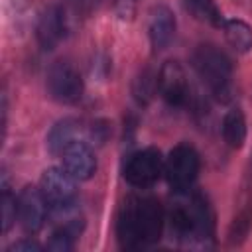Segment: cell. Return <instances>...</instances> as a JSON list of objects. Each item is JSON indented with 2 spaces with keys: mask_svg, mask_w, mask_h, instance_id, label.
<instances>
[{
  "mask_svg": "<svg viewBox=\"0 0 252 252\" xmlns=\"http://www.w3.org/2000/svg\"><path fill=\"white\" fill-rule=\"evenodd\" d=\"M163 230V209L158 199L130 195L120 205L116 236L122 248L138 250L159 240Z\"/></svg>",
  "mask_w": 252,
  "mask_h": 252,
  "instance_id": "1",
  "label": "cell"
},
{
  "mask_svg": "<svg viewBox=\"0 0 252 252\" xmlns=\"http://www.w3.org/2000/svg\"><path fill=\"white\" fill-rule=\"evenodd\" d=\"M187 191H179V197L169 209L171 232L187 246H209L215 236L213 207L203 193Z\"/></svg>",
  "mask_w": 252,
  "mask_h": 252,
  "instance_id": "2",
  "label": "cell"
},
{
  "mask_svg": "<svg viewBox=\"0 0 252 252\" xmlns=\"http://www.w3.org/2000/svg\"><path fill=\"white\" fill-rule=\"evenodd\" d=\"M191 65L199 79L211 89L213 94L220 100H228L232 94V63L224 51L215 45H199L191 55Z\"/></svg>",
  "mask_w": 252,
  "mask_h": 252,
  "instance_id": "3",
  "label": "cell"
},
{
  "mask_svg": "<svg viewBox=\"0 0 252 252\" xmlns=\"http://www.w3.org/2000/svg\"><path fill=\"white\" fill-rule=\"evenodd\" d=\"M47 93L51 94L53 100L61 102V104H75L81 100L83 96V77L81 73L75 69V65H71L69 61H55L51 63V67L47 69Z\"/></svg>",
  "mask_w": 252,
  "mask_h": 252,
  "instance_id": "4",
  "label": "cell"
},
{
  "mask_svg": "<svg viewBox=\"0 0 252 252\" xmlns=\"http://www.w3.org/2000/svg\"><path fill=\"white\" fill-rule=\"evenodd\" d=\"M163 173L173 191H187L199 173V154L195 148L189 144L175 146L163 163Z\"/></svg>",
  "mask_w": 252,
  "mask_h": 252,
  "instance_id": "5",
  "label": "cell"
},
{
  "mask_svg": "<svg viewBox=\"0 0 252 252\" xmlns=\"http://www.w3.org/2000/svg\"><path fill=\"white\" fill-rule=\"evenodd\" d=\"M39 189L49 203V209H67L77 199V179L65 167H49L39 179Z\"/></svg>",
  "mask_w": 252,
  "mask_h": 252,
  "instance_id": "6",
  "label": "cell"
},
{
  "mask_svg": "<svg viewBox=\"0 0 252 252\" xmlns=\"http://www.w3.org/2000/svg\"><path fill=\"white\" fill-rule=\"evenodd\" d=\"M163 158L159 150L146 148L132 154L124 165V179L134 187H150L163 173Z\"/></svg>",
  "mask_w": 252,
  "mask_h": 252,
  "instance_id": "7",
  "label": "cell"
},
{
  "mask_svg": "<svg viewBox=\"0 0 252 252\" xmlns=\"http://www.w3.org/2000/svg\"><path fill=\"white\" fill-rule=\"evenodd\" d=\"M49 215V203L39 187H24L18 195V220L28 234H35L43 228Z\"/></svg>",
  "mask_w": 252,
  "mask_h": 252,
  "instance_id": "8",
  "label": "cell"
},
{
  "mask_svg": "<svg viewBox=\"0 0 252 252\" xmlns=\"http://www.w3.org/2000/svg\"><path fill=\"white\" fill-rule=\"evenodd\" d=\"M158 91L163 100L171 106L187 104L191 96V87L185 75V69L177 61H165L158 71Z\"/></svg>",
  "mask_w": 252,
  "mask_h": 252,
  "instance_id": "9",
  "label": "cell"
},
{
  "mask_svg": "<svg viewBox=\"0 0 252 252\" xmlns=\"http://www.w3.org/2000/svg\"><path fill=\"white\" fill-rule=\"evenodd\" d=\"M35 35L39 45L49 51L55 49L67 35V16L65 10L61 6H47L39 20H37V28H35Z\"/></svg>",
  "mask_w": 252,
  "mask_h": 252,
  "instance_id": "10",
  "label": "cell"
},
{
  "mask_svg": "<svg viewBox=\"0 0 252 252\" xmlns=\"http://www.w3.org/2000/svg\"><path fill=\"white\" fill-rule=\"evenodd\" d=\"M63 158V167L77 179V181H87L93 177L96 171V158L91 146L83 140H73L61 154Z\"/></svg>",
  "mask_w": 252,
  "mask_h": 252,
  "instance_id": "11",
  "label": "cell"
},
{
  "mask_svg": "<svg viewBox=\"0 0 252 252\" xmlns=\"http://www.w3.org/2000/svg\"><path fill=\"white\" fill-rule=\"evenodd\" d=\"M150 41L156 51L165 49L175 33V18L173 12L167 6H156L150 14V26H148Z\"/></svg>",
  "mask_w": 252,
  "mask_h": 252,
  "instance_id": "12",
  "label": "cell"
},
{
  "mask_svg": "<svg viewBox=\"0 0 252 252\" xmlns=\"http://www.w3.org/2000/svg\"><path fill=\"white\" fill-rule=\"evenodd\" d=\"M79 130H81V124H79L77 120H73V118H65V120L57 122V124L51 128L49 136H47L49 152L55 154V156H61L63 150H65L73 140H77Z\"/></svg>",
  "mask_w": 252,
  "mask_h": 252,
  "instance_id": "13",
  "label": "cell"
},
{
  "mask_svg": "<svg viewBox=\"0 0 252 252\" xmlns=\"http://www.w3.org/2000/svg\"><path fill=\"white\" fill-rule=\"evenodd\" d=\"M222 138L230 148H240L246 140V120L240 108H230L222 118Z\"/></svg>",
  "mask_w": 252,
  "mask_h": 252,
  "instance_id": "14",
  "label": "cell"
},
{
  "mask_svg": "<svg viewBox=\"0 0 252 252\" xmlns=\"http://www.w3.org/2000/svg\"><path fill=\"white\" fill-rule=\"evenodd\" d=\"M222 32L230 47H234L240 53H246L252 49V28L242 20H224Z\"/></svg>",
  "mask_w": 252,
  "mask_h": 252,
  "instance_id": "15",
  "label": "cell"
},
{
  "mask_svg": "<svg viewBox=\"0 0 252 252\" xmlns=\"http://www.w3.org/2000/svg\"><path fill=\"white\" fill-rule=\"evenodd\" d=\"M185 8L199 22H207L217 28H220L224 24V18H222L220 10L217 8L215 0H185Z\"/></svg>",
  "mask_w": 252,
  "mask_h": 252,
  "instance_id": "16",
  "label": "cell"
},
{
  "mask_svg": "<svg viewBox=\"0 0 252 252\" xmlns=\"http://www.w3.org/2000/svg\"><path fill=\"white\" fill-rule=\"evenodd\" d=\"M250 226H252V203L246 201V203L240 207V211L236 213V217H234V220H232V224H230V230H228V240H230V244L242 242V240L246 238Z\"/></svg>",
  "mask_w": 252,
  "mask_h": 252,
  "instance_id": "17",
  "label": "cell"
},
{
  "mask_svg": "<svg viewBox=\"0 0 252 252\" xmlns=\"http://www.w3.org/2000/svg\"><path fill=\"white\" fill-rule=\"evenodd\" d=\"M0 211H2V232L6 234L18 217V199L10 193L6 179L2 181V197H0Z\"/></svg>",
  "mask_w": 252,
  "mask_h": 252,
  "instance_id": "18",
  "label": "cell"
},
{
  "mask_svg": "<svg viewBox=\"0 0 252 252\" xmlns=\"http://www.w3.org/2000/svg\"><path fill=\"white\" fill-rule=\"evenodd\" d=\"M158 91V73H152L150 69L142 71V75L134 83V96L138 102H148Z\"/></svg>",
  "mask_w": 252,
  "mask_h": 252,
  "instance_id": "19",
  "label": "cell"
},
{
  "mask_svg": "<svg viewBox=\"0 0 252 252\" xmlns=\"http://www.w3.org/2000/svg\"><path fill=\"white\" fill-rule=\"evenodd\" d=\"M75 238H77V234H73L69 228L57 226V230L51 234V238L47 242V250H51V252H69L73 248Z\"/></svg>",
  "mask_w": 252,
  "mask_h": 252,
  "instance_id": "20",
  "label": "cell"
},
{
  "mask_svg": "<svg viewBox=\"0 0 252 252\" xmlns=\"http://www.w3.org/2000/svg\"><path fill=\"white\" fill-rule=\"evenodd\" d=\"M8 250H10V252H39V250H43V246L37 244V242L32 240V238H26V240H18V242H14Z\"/></svg>",
  "mask_w": 252,
  "mask_h": 252,
  "instance_id": "21",
  "label": "cell"
}]
</instances>
